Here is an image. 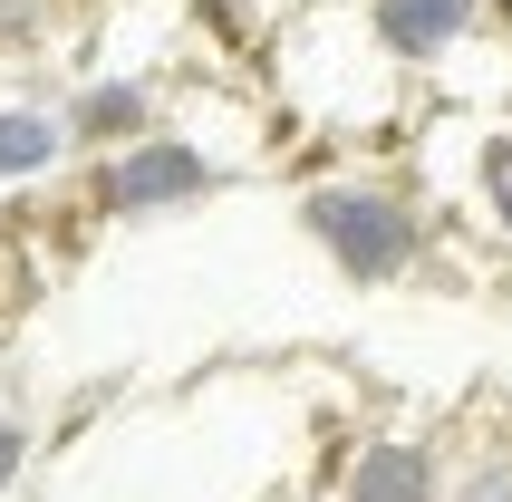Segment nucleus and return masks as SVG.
Here are the masks:
<instances>
[{
    "instance_id": "nucleus-1",
    "label": "nucleus",
    "mask_w": 512,
    "mask_h": 502,
    "mask_svg": "<svg viewBox=\"0 0 512 502\" xmlns=\"http://www.w3.org/2000/svg\"><path fill=\"white\" fill-rule=\"evenodd\" d=\"M290 223H300V242L348 290H397V280L426 271V251H435L426 194L406 174H387V165H339V174H319V184H300Z\"/></svg>"
},
{
    "instance_id": "nucleus-2",
    "label": "nucleus",
    "mask_w": 512,
    "mask_h": 502,
    "mask_svg": "<svg viewBox=\"0 0 512 502\" xmlns=\"http://www.w3.org/2000/svg\"><path fill=\"white\" fill-rule=\"evenodd\" d=\"M232 174L223 155L203 136H174V126H155V136L116 145V155H97L87 165V203L107 213V223H155V213H194V203H213Z\"/></svg>"
},
{
    "instance_id": "nucleus-3",
    "label": "nucleus",
    "mask_w": 512,
    "mask_h": 502,
    "mask_svg": "<svg viewBox=\"0 0 512 502\" xmlns=\"http://www.w3.org/2000/svg\"><path fill=\"white\" fill-rule=\"evenodd\" d=\"M358 29H368V49L387 58V68H416V78H455L464 49L493 39L484 0H368Z\"/></svg>"
},
{
    "instance_id": "nucleus-4",
    "label": "nucleus",
    "mask_w": 512,
    "mask_h": 502,
    "mask_svg": "<svg viewBox=\"0 0 512 502\" xmlns=\"http://www.w3.org/2000/svg\"><path fill=\"white\" fill-rule=\"evenodd\" d=\"M435 145H455V203L474 213V232L484 242H512V116H445V126H426Z\"/></svg>"
},
{
    "instance_id": "nucleus-5",
    "label": "nucleus",
    "mask_w": 512,
    "mask_h": 502,
    "mask_svg": "<svg viewBox=\"0 0 512 502\" xmlns=\"http://www.w3.org/2000/svg\"><path fill=\"white\" fill-rule=\"evenodd\" d=\"M329 502H445V454L426 435H358L339 454Z\"/></svg>"
},
{
    "instance_id": "nucleus-6",
    "label": "nucleus",
    "mask_w": 512,
    "mask_h": 502,
    "mask_svg": "<svg viewBox=\"0 0 512 502\" xmlns=\"http://www.w3.org/2000/svg\"><path fill=\"white\" fill-rule=\"evenodd\" d=\"M68 155H78V136H68V97H49V87H0V194L49 184Z\"/></svg>"
},
{
    "instance_id": "nucleus-7",
    "label": "nucleus",
    "mask_w": 512,
    "mask_h": 502,
    "mask_svg": "<svg viewBox=\"0 0 512 502\" xmlns=\"http://www.w3.org/2000/svg\"><path fill=\"white\" fill-rule=\"evenodd\" d=\"M68 136H78V155L97 165V155H116V145H136V136H155V87L145 78H87V87H68Z\"/></svg>"
},
{
    "instance_id": "nucleus-8",
    "label": "nucleus",
    "mask_w": 512,
    "mask_h": 502,
    "mask_svg": "<svg viewBox=\"0 0 512 502\" xmlns=\"http://www.w3.org/2000/svg\"><path fill=\"white\" fill-rule=\"evenodd\" d=\"M445 502H512V435H484L474 454H445Z\"/></svg>"
},
{
    "instance_id": "nucleus-9",
    "label": "nucleus",
    "mask_w": 512,
    "mask_h": 502,
    "mask_svg": "<svg viewBox=\"0 0 512 502\" xmlns=\"http://www.w3.org/2000/svg\"><path fill=\"white\" fill-rule=\"evenodd\" d=\"M20 464H29V425H20V416H0V493L20 483Z\"/></svg>"
},
{
    "instance_id": "nucleus-10",
    "label": "nucleus",
    "mask_w": 512,
    "mask_h": 502,
    "mask_svg": "<svg viewBox=\"0 0 512 502\" xmlns=\"http://www.w3.org/2000/svg\"><path fill=\"white\" fill-rule=\"evenodd\" d=\"M39 10H49V0H0V39H20V29L39 20Z\"/></svg>"
}]
</instances>
